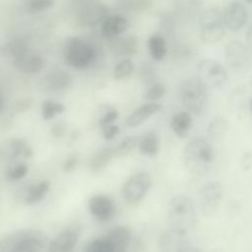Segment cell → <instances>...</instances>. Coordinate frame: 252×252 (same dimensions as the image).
<instances>
[{
    "instance_id": "6da1fadb",
    "label": "cell",
    "mask_w": 252,
    "mask_h": 252,
    "mask_svg": "<svg viewBox=\"0 0 252 252\" xmlns=\"http://www.w3.org/2000/svg\"><path fill=\"white\" fill-rule=\"evenodd\" d=\"M186 168L195 175H204L212 167L215 160V151L212 144L201 137L191 139L183 151Z\"/></svg>"
},
{
    "instance_id": "7a4b0ae2",
    "label": "cell",
    "mask_w": 252,
    "mask_h": 252,
    "mask_svg": "<svg viewBox=\"0 0 252 252\" xmlns=\"http://www.w3.org/2000/svg\"><path fill=\"white\" fill-rule=\"evenodd\" d=\"M47 236L35 229H20L0 240V252H42L47 247Z\"/></svg>"
},
{
    "instance_id": "3957f363",
    "label": "cell",
    "mask_w": 252,
    "mask_h": 252,
    "mask_svg": "<svg viewBox=\"0 0 252 252\" xmlns=\"http://www.w3.org/2000/svg\"><path fill=\"white\" fill-rule=\"evenodd\" d=\"M168 220L170 227L188 233L198 222L197 209L193 200L184 195L173 197L168 205Z\"/></svg>"
},
{
    "instance_id": "277c9868",
    "label": "cell",
    "mask_w": 252,
    "mask_h": 252,
    "mask_svg": "<svg viewBox=\"0 0 252 252\" xmlns=\"http://www.w3.org/2000/svg\"><path fill=\"white\" fill-rule=\"evenodd\" d=\"M209 88L198 78L183 80L178 89L181 103L191 114L200 115L206 111L209 103Z\"/></svg>"
},
{
    "instance_id": "5b68a950",
    "label": "cell",
    "mask_w": 252,
    "mask_h": 252,
    "mask_svg": "<svg viewBox=\"0 0 252 252\" xmlns=\"http://www.w3.org/2000/svg\"><path fill=\"white\" fill-rule=\"evenodd\" d=\"M96 54L93 43L82 36H69L63 45V57L66 64L77 70L89 68L95 61Z\"/></svg>"
},
{
    "instance_id": "8992f818",
    "label": "cell",
    "mask_w": 252,
    "mask_h": 252,
    "mask_svg": "<svg viewBox=\"0 0 252 252\" xmlns=\"http://www.w3.org/2000/svg\"><path fill=\"white\" fill-rule=\"evenodd\" d=\"M130 241V228L119 225L111 228L104 235L90 240L84 252H127Z\"/></svg>"
},
{
    "instance_id": "52a82bcc",
    "label": "cell",
    "mask_w": 252,
    "mask_h": 252,
    "mask_svg": "<svg viewBox=\"0 0 252 252\" xmlns=\"http://www.w3.org/2000/svg\"><path fill=\"white\" fill-rule=\"evenodd\" d=\"M200 37L206 44H216L225 35L222 12L218 8L205 10L199 19Z\"/></svg>"
},
{
    "instance_id": "ba28073f",
    "label": "cell",
    "mask_w": 252,
    "mask_h": 252,
    "mask_svg": "<svg viewBox=\"0 0 252 252\" xmlns=\"http://www.w3.org/2000/svg\"><path fill=\"white\" fill-rule=\"evenodd\" d=\"M152 184L151 174L146 171H140L131 175L125 181L121 189V194L127 204L135 206L146 197Z\"/></svg>"
},
{
    "instance_id": "9c48e42d",
    "label": "cell",
    "mask_w": 252,
    "mask_h": 252,
    "mask_svg": "<svg viewBox=\"0 0 252 252\" xmlns=\"http://www.w3.org/2000/svg\"><path fill=\"white\" fill-rule=\"evenodd\" d=\"M197 77L208 87L220 89L223 87L228 74L225 67L214 59H203L197 66Z\"/></svg>"
},
{
    "instance_id": "30bf717a",
    "label": "cell",
    "mask_w": 252,
    "mask_h": 252,
    "mask_svg": "<svg viewBox=\"0 0 252 252\" xmlns=\"http://www.w3.org/2000/svg\"><path fill=\"white\" fill-rule=\"evenodd\" d=\"M107 15V7L99 0H82L77 9L78 21L83 26L100 24Z\"/></svg>"
},
{
    "instance_id": "8fae6325",
    "label": "cell",
    "mask_w": 252,
    "mask_h": 252,
    "mask_svg": "<svg viewBox=\"0 0 252 252\" xmlns=\"http://www.w3.org/2000/svg\"><path fill=\"white\" fill-rule=\"evenodd\" d=\"M222 199L221 185L217 181L204 184L199 192V204L203 215L212 216L220 205Z\"/></svg>"
},
{
    "instance_id": "7c38bea8",
    "label": "cell",
    "mask_w": 252,
    "mask_h": 252,
    "mask_svg": "<svg viewBox=\"0 0 252 252\" xmlns=\"http://www.w3.org/2000/svg\"><path fill=\"white\" fill-rule=\"evenodd\" d=\"M81 229L70 226L56 234L47 244V252H74L79 241Z\"/></svg>"
},
{
    "instance_id": "4fadbf2b",
    "label": "cell",
    "mask_w": 252,
    "mask_h": 252,
    "mask_svg": "<svg viewBox=\"0 0 252 252\" xmlns=\"http://www.w3.org/2000/svg\"><path fill=\"white\" fill-rule=\"evenodd\" d=\"M12 63L19 72L27 75L38 74L45 68V60L42 55L31 48L13 59Z\"/></svg>"
},
{
    "instance_id": "5bb4252c",
    "label": "cell",
    "mask_w": 252,
    "mask_h": 252,
    "mask_svg": "<svg viewBox=\"0 0 252 252\" xmlns=\"http://www.w3.org/2000/svg\"><path fill=\"white\" fill-rule=\"evenodd\" d=\"M249 48L238 40L229 41L224 50L225 62L231 69L240 70L250 63Z\"/></svg>"
},
{
    "instance_id": "9a60e30c",
    "label": "cell",
    "mask_w": 252,
    "mask_h": 252,
    "mask_svg": "<svg viewBox=\"0 0 252 252\" xmlns=\"http://www.w3.org/2000/svg\"><path fill=\"white\" fill-rule=\"evenodd\" d=\"M73 85V77L64 70H53L43 76L39 82L42 91L48 93H61Z\"/></svg>"
},
{
    "instance_id": "2e32d148",
    "label": "cell",
    "mask_w": 252,
    "mask_h": 252,
    "mask_svg": "<svg viewBox=\"0 0 252 252\" xmlns=\"http://www.w3.org/2000/svg\"><path fill=\"white\" fill-rule=\"evenodd\" d=\"M222 19L225 29L235 32L240 31L246 24L248 13L241 3L231 2L222 11Z\"/></svg>"
},
{
    "instance_id": "e0dca14e",
    "label": "cell",
    "mask_w": 252,
    "mask_h": 252,
    "mask_svg": "<svg viewBox=\"0 0 252 252\" xmlns=\"http://www.w3.org/2000/svg\"><path fill=\"white\" fill-rule=\"evenodd\" d=\"M128 28L129 21L120 14L107 15L99 24L100 35L108 40H113L121 36Z\"/></svg>"
},
{
    "instance_id": "ac0fdd59",
    "label": "cell",
    "mask_w": 252,
    "mask_h": 252,
    "mask_svg": "<svg viewBox=\"0 0 252 252\" xmlns=\"http://www.w3.org/2000/svg\"><path fill=\"white\" fill-rule=\"evenodd\" d=\"M90 213L98 221H107L114 216L115 205L113 200L106 195L98 194L90 198L88 202Z\"/></svg>"
},
{
    "instance_id": "d6986e66",
    "label": "cell",
    "mask_w": 252,
    "mask_h": 252,
    "mask_svg": "<svg viewBox=\"0 0 252 252\" xmlns=\"http://www.w3.org/2000/svg\"><path fill=\"white\" fill-rule=\"evenodd\" d=\"M187 234L188 233L171 227L165 230L159 242L161 252H182L185 248L190 246Z\"/></svg>"
},
{
    "instance_id": "ffe728a7",
    "label": "cell",
    "mask_w": 252,
    "mask_h": 252,
    "mask_svg": "<svg viewBox=\"0 0 252 252\" xmlns=\"http://www.w3.org/2000/svg\"><path fill=\"white\" fill-rule=\"evenodd\" d=\"M161 109V104L157 101H148L136 108L126 119V125L130 128L138 127L150 117Z\"/></svg>"
},
{
    "instance_id": "44dd1931",
    "label": "cell",
    "mask_w": 252,
    "mask_h": 252,
    "mask_svg": "<svg viewBox=\"0 0 252 252\" xmlns=\"http://www.w3.org/2000/svg\"><path fill=\"white\" fill-rule=\"evenodd\" d=\"M193 125L192 114L185 110L175 113L170 119V128L178 138H185Z\"/></svg>"
},
{
    "instance_id": "7402d4cb",
    "label": "cell",
    "mask_w": 252,
    "mask_h": 252,
    "mask_svg": "<svg viewBox=\"0 0 252 252\" xmlns=\"http://www.w3.org/2000/svg\"><path fill=\"white\" fill-rule=\"evenodd\" d=\"M112 48L118 56H124L125 58H128L129 56H132L137 52L138 39L134 35H128L123 37L119 36L113 39Z\"/></svg>"
},
{
    "instance_id": "603a6c76",
    "label": "cell",
    "mask_w": 252,
    "mask_h": 252,
    "mask_svg": "<svg viewBox=\"0 0 252 252\" xmlns=\"http://www.w3.org/2000/svg\"><path fill=\"white\" fill-rule=\"evenodd\" d=\"M138 148L143 155L147 157H155L159 150L158 136L153 131L144 133L139 138Z\"/></svg>"
},
{
    "instance_id": "cb8c5ba5",
    "label": "cell",
    "mask_w": 252,
    "mask_h": 252,
    "mask_svg": "<svg viewBox=\"0 0 252 252\" xmlns=\"http://www.w3.org/2000/svg\"><path fill=\"white\" fill-rule=\"evenodd\" d=\"M148 49L152 58L156 61H161L164 59L167 51L166 41L163 36L159 34H152L148 38Z\"/></svg>"
},
{
    "instance_id": "d4e9b609",
    "label": "cell",
    "mask_w": 252,
    "mask_h": 252,
    "mask_svg": "<svg viewBox=\"0 0 252 252\" xmlns=\"http://www.w3.org/2000/svg\"><path fill=\"white\" fill-rule=\"evenodd\" d=\"M50 187V184L47 180H42L37 184L31 186L25 196V204L32 206L39 203L46 195Z\"/></svg>"
},
{
    "instance_id": "484cf974",
    "label": "cell",
    "mask_w": 252,
    "mask_h": 252,
    "mask_svg": "<svg viewBox=\"0 0 252 252\" xmlns=\"http://www.w3.org/2000/svg\"><path fill=\"white\" fill-rule=\"evenodd\" d=\"M115 156L114 149L112 148H103L96 152L90 161V169L94 172H97L104 168L110 159Z\"/></svg>"
},
{
    "instance_id": "4316f807",
    "label": "cell",
    "mask_w": 252,
    "mask_h": 252,
    "mask_svg": "<svg viewBox=\"0 0 252 252\" xmlns=\"http://www.w3.org/2000/svg\"><path fill=\"white\" fill-rule=\"evenodd\" d=\"M30 48L28 42L23 38H13L2 46V52L11 61Z\"/></svg>"
},
{
    "instance_id": "83f0119b",
    "label": "cell",
    "mask_w": 252,
    "mask_h": 252,
    "mask_svg": "<svg viewBox=\"0 0 252 252\" xmlns=\"http://www.w3.org/2000/svg\"><path fill=\"white\" fill-rule=\"evenodd\" d=\"M55 4V0H22L24 11L31 15H37L50 10Z\"/></svg>"
},
{
    "instance_id": "f1b7e54d",
    "label": "cell",
    "mask_w": 252,
    "mask_h": 252,
    "mask_svg": "<svg viewBox=\"0 0 252 252\" xmlns=\"http://www.w3.org/2000/svg\"><path fill=\"white\" fill-rule=\"evenodd\" d=\"M134 71V64L130 58H123L113 69V78L115 80H125L129 78Z\"/></svg>"
},
{
    "instance_id": "f546056e",
    "label": "cell",
    "mask_w": 252,
    "mask_h": 252,
    "mask_svg": "<svg viewBox=\"0 0 252 252\" xmlns=\"http://www.w3.org/2000/svg\"><path fill=\"white\" fill-rule=\"evenodd\" d=\"M65 106L61 102L45 100L41 104V117L44 120H50L56 115L64 112Z\"/></svg>"
},
{
    "instance_id": "4dcf8cb0",
    "label": "cell",
    "mask_w": 252,
    "mask_h": 252,
    "mask_svg": "<svg viewBox=\"0 0 252 252\" xmlns=\"http://www.w3.org/2000/svg\"><path fill=\"white\" fill-rule=\"evenodd\" d=\"M139 137L137 136H129L126 137L122 142L119 143L116 149H114L115 156L123 157L132 152L136 147H138Z\"/></svg>"
},
{
    "instance_id": "1f68e13d",
    "label": "cell",
    "mask_w": 252,
    "mask_h": 252,
    "mask_svg": "<svg viewBox=\"0 0 252 252\" xmlns=\"http://www.w3.org/2000/svg\"><path fill=\"white\" fill-rule=\"evenodd\" d=\"M227 124L223 118L217 117L209 125V134L213 138H220L226 132Z\"/></svg>"
},
{
    "instance_id": "d6a6232c",
    "label": "cell",
    "mask_w": 252,
    "mask_h": 252,
    "mask_svg": "<svg viewBox=\"0 0 252 252\" xmlns=\"http://www.w3.org/2000/svg\"><path fill=\"white\" fill-rule=\"evenodd\" d=\"M27 173H28V166L25 163H19L13 167H10L6 171L5 177L9 181H18L23 177H25Z\"/></svg>"
},
{
    "instance_id": "836d02e7",
    "label": "cell",
    "mask_w": 252,
    "mask_h": 252,
    "mask_svg": "<svg viewBox=\"0 0 252 252\" xmlns=\"http://www.w3.org/2000/svg\"><path fill=\"white\" fill-rule=\"evenodd\" d=\"M165 94V88L160 83H156L152 85L145 93V99L148 101H157L160 99Z\"/></svg>"
},
{
    "instance_id": "e575fe53",
    "label": "cell",
    "mask_w": 252,
    "mask_h": 252,
    "mask_svg": "<svg viewBox=\"0 0 252 252\" xmlns=\"http://www.w3.org/2000/svg\"><path fill=\"white\" fill-rule=\"evenodd\" d=\"M118 118V112L116 109H109L108 111H106L102 117L98 120V125L100 126V128L107 126L109 124H112L116 119Z\"/></svg>"
},
{
    "instance_id": "d590c367",
    "label": "cell",
    "mask_w": 252,
    "mask_h": 252,
    "mask_svg": "<svg viewBox=\"0 0 252 252\" xmlns=\"http://www.w3.org/2000/svg\"><path fill=\"white\" fill-rule=\"evenodd\" d=\"M102 130V136L105 140H112L119 132V127L115 124H109L107 126H104L101 128Z\"/></svg>"
},
{
    "instance_id": "8d00e7d4",
    "label": "cell",
    "mask_w": 252,
    "mask_h": 252,
    "mask_svg": "<svg viewBox=\"0 0 252 252\" xmlns=\"http://www.w3.org/2000/svg\"><path fill=\"white\" fill-rule=\"evenodd\" d=\"M78 157L77 156H70L63 164V171L65 172H71L75 169V167L78 164Z\"/></svg>"
},
{
    "instance_id": "74e56055",
    "label": "cell",
    "mask_w": 252,
    "mask_h": 252,
    "mask_svg": "<svg viewBox=\"0 0 252 252\" xmlns=\"http://www.w3.org/2000/svg\"><path fill=\"white\" fill-rule=\"evenodd\" d=\"M246 43H247V47L252 52V24L249 26L246 32Z\"/></svg>"
},
{
    "instance_id": "f35d334b",
    "label": "cell",
    "mask_w": 252,
    "mask_h": 252,
    "mask_svg": "<svg viewBox=\"0 0 252 252\" xmlns=\"http://www.w3.org/2000/svg\"><path fill=\"white\" fill-rule=\"evenodd\" d=\"M52 134L55 137H61L64 134V127L62 125H56L52 128Z\"/></svg>"
},
{
    "instance_id": "ab89813d",
    "label": "cell",
    "mask_w": 252,
    "mask_h": 252,
    "mask_svg": "<svg viewBox=\"0 0 252 252\" xmlns=\"http://www.w3.org/2000/svg\"><path fill=\"white\" fill-rule=\"evenodd\" d=\"M182 252H203L200 248H197V247H194V246H188L187 248H185Z\"/></svg>"
},
{
    "instance_id": "60d3db41",
    "label": "cell",
    "mask_w": 252,
    "mask_h": 252,
    "mask_svg": "<svg viewBox=\"0 0 252 252\" xmlns=\"http://www.w3.org/2000/svg\"><path fill=\"white\" fill-rule=\"evenodd\" d=\"M1 106H2V98L0 96V109H1Z\"/></svg>"
},
{
    "instance_id": "b9f144b4",
    "label": "cell",
    "mask_w": 252,
    "mask_h": 252,
    "mask_svg": "<svg viewBox=\"0 0 252 252\" xmlns=\"http://www.w3.org/2000/svg\"><path fill=\"white\" fill-rule=\"evenodd\" d=\"M250 108H251V110H252V98H251V100H250Z\"/></svg>"
},
{
    "instance_id": "7bdbcfd3",
    "label": "cell",
    "mask_w": 252,
    "mask_h": 252,
    "mask_svg": "<svg viewBox=\"0 0 252 252\" xmlns=\"http://www.w3.org/2000/svg\"><path fill=\"white\" fill-rule=\"evenodd\" d=\"M244 1H246V2H248V3H250V4H252V0H244Z\"/></svg>"
},
{
    "instance_id": "ee69618b",
    "label": "cell",
    "mask_w": 252,
    "mask_h": 252,
    "mask_svg": "<svg viewBox=\"0 0 252 252\" xmlns=\"http://www.w3.org/2000/svg\"><path fill=\"white\" fill-rule=\"evenodd\" d=\"M251 85H252V80H251Z\"/></svg>"
}]
</instances>
